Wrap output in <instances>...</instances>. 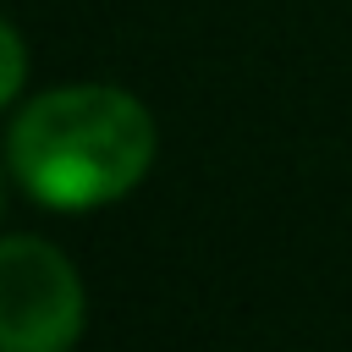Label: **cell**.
Listing matches in <instances>:
<instances>
[{
    "label": "cell",
    "mask_w": 352,
    "mask_h": 352,
    "mask_svg": "<svg viewBox=\"0 0 352 352\" xmlns=\"http://www.w3.org/2000/svg\"><path fill=\"white\" fill-rule=\"evenodd\" d=\"M154 160L148 110L110 82H66L11 121L16 182L55 209H94L143 182Z\"/></svg>",
    "instance_id": "1"
},
{
    "label": "cell",
    "mask_w": 352,
    "mask_h": 352,
    "mask_svg": "<svg viewBox=\"0 0 352 352\" xmlns=\"http://www.w3.org/2000/svg\"><path fill=\"white\" fill-rule=\"evenodd\" d=\"M82 336V280L44 236L0 248V352H72Z\"/></svg>",
    "instance_id": "2"
},
{
    "label": "cell",
    "mask_w": 352,
    "mask_h": 352,
    "mask_svg": "<svg viewBox=\"0 0 352 352\" xmlns=\"http://www.w3.org/2000/svg\"><path fill=\"white\" fill-rule=\"evenodd\" d=\"M0 44H6V60H11V66H6V88H0V99H11V94L22 88V38H16V28H6Z\"/></svg>",
    "instance_id": "3"
}]
</instances>
